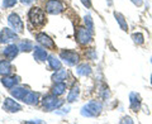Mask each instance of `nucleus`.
Here are the masks:
<instances>
[{
    "label": "nucleus",
    "mask_w": 152,
    "mask_h": 124,
    "mask_svg": "<svg viewBox=\"0 0 152 124\" xmlns=\"http://www.w3.org/2000/svg\"><path fill=\"white\" fill-rule=\"evenodd\" d=\"M103 110V103L98 100H91L81 108V115L86 118H95Z\"/></svg>",
    "instance_id": "1"
},
{
    "label": "nucleus",
    "mask_w": 152,
    "mask_h": 124,
    "mask_svg": "<svg viewBox=\"0 0 152 124\" xmlns=\"http://www.w3.org/2000/svg\"><path fill=\"white\" fill-rule=\"evenodd\" d=\"M28 19L34 27H42L46 23L45 12L38 7H33L28 13Z\"/></svg>",
    "instance_id": "2"
},
{
    "label": "nucleus",
    "mask_w": 152,
    "mask_h": 124,
    "mask_svg": "<svg viewBox=\"0 0 152 124\" xmlns=\"http://www.w3.org/2000/svg\"><path fill=\"white\" fill-rule=\"evenodd\" d=\"M42 104H43L45 110L52 112V110L58 109L60 106H62L64 105V100L57 99L56 95H48V96H46L43 100H42Z\"/></svg>",
    "instance_id": "3"
},
{
    "label": "nucleus",
    "mask_w": 152,
    "mask_h": 124,
    "mask_svg": "<svg viewBox=\"0 0 152 124\" xmlns=\"http://www.w3.org/2000/svg\"><path fill=\"white\" fill-rule=\"evenodd\" d=\"M65 10V4L61 0H47L46 1V12L52 15L61 14Z\"/></svg>",
    "instance_id": "4"
},
{
    "label": "nucleus",
    "mask_w": 152,
    "mask_h": 124,
    "mask_svg": "<svg viewBox=\"0 0 152 124\" xmlns=\"http://www.w3.org/2000/svg\"><path fill=\"white\" fill-rule=\"evenodd\" d=\"M76 39H77V42L80 44L86 46L93 39V33L90 31H88L86 27H85V28L80 27V28H77V32H76Z\"/></svg>",
    "instance_id": "5"
},
{
    "label": "nucleus",
    "mask_w": 152,
    "mask_h": 124,
    "mask_svg": "<svg viewBox=\"0 0 152 124\" xmlns=\"http://www.w3.org/2000/svg\"><path fill=\"white\" fill-rule=\"evenodd\" d=\"M8 23L9 26L12 27L13 31H15L17 33H23L24 32V24H23L20 17L15 13H12L8 17Z\"/></svg>",
    "instance_id": "6"
},
{
    "label": "nucleus",
    "mask_w": 152,
    "mask_h": 124,
    "mask_svg": "<svg viewBox=\"0 0 152 124\" xmlns=\"http://www.w3.org/2000/svg\"><path fill=\"white\" fill-rule=\"evenodd\" d=\"M60 58L67 66H75L80 61V57L75 51H62L60 53Z\"/></svg>",
    "instance_id": "7"
},
{
    "label": "nucleus",
    "mask_w": 152,
    "mask_h": 124,
    "mask_svg": "<svg viewBox=\"0 0 152 124\" xmlns=\"http://www.w3.org/2000/svg\"><path fill=\"white\" fill-rule=\"evenodd\" d=\"M18 38V33L13 29L9 28H4L0 32V44H5V43H10V42L15 41Z\"/></svg>",
    "instance_id": "8"
},
{
    "label": "nucleus",
    "mask_w": 152,
    "mask_h": 124,
    "mask_svg": "<svg viewBox=\"0 0 152 124\" xmlns=\"http://www.w3.org/2000/svg\"><path fill=\"white\" fill-rule=\"evenodd\" d=\"M36 39H37L38 43L42 44L43 47H46V48H50V50H55L56 48V44H55L53 39H52L50 36H47L46 33H38Z\"/></svg>",
    "instance_id": "9"
},
{
    "label": "nucleus",
    "mask_w": 152,
    "mask_h": 124,
    "mask_svg": "<svg viewBox=\"0 0 152 124\" xmlns=\"http://www.w3.org/2000/svg\"><path fill=\"white\" fill-rule=\"evenodd\" d=\"M3 109L8 113H18V112L22 110V106L19 105L15 100H13L10 98H7L3 103Z\"/></svg>",
    "instance_id": "10"
},
{
    "label": "nucleus",
    "mask_w": 152,
    "mask_h": 124,
    "mask_svg": "<svg viewBox=\"0 0 152 124\" xmlns=\"http://www.w3.org/2000/svg\"><path fill=\"white\" fill-rule=\"evenodd\" d=\"M18 53H19V46H17V44H8L3 51L4 57L8 58V60L15 58V57L18 56Z\"/></svg>",
    "instance_id": "11"
},
{
    "label": "nucleus",
    "mask_w": 152,
    "mask_h": 124,
    "mask_svg": "<svg viewBox=\"0 0 152 124\" xmlns=\"http://www.w3.org/2000/svg\"><path fill=\"white\" fill-rule=\"evenodd\" d=\"M28 91L29 90L26 89V88H22V86H14L12 90H10V94H12V96H14L17 100H24L26 98V95L28 94Z\"/></svg>",
    "instance_id": "12"
},
{
    "label": "nucleus",
    "mask_w": 152,
    "mask_h": 124,
    "mask_svg": "<svg viewBox=\"0 0 152 124\" xmlns=\"http://www.w3.org/2000/svg\"><path fill=\"white\" fill-rule=\"evenodd\" d=\"M1 84L4 85L5 88L8 89H13L14 86H17V85L19 84V77L18 76H4V77L1 79Z\"/></svg>",
    "instance_id": "13"
},
{
    "label": "nucleus",
    "mask_w": 152,
    "mask_h": 124,
    "mask_svg": "<svg viewBox=\"0 0 152 124\" xmlns=\"http://www.w3.org/2000/svg\"><path fill=\"white\" fill-rule=\"evenodd\" d=\"M129 103H131V109L133 112H138L141 108V96L137 93H131L129 95Z\"/></svg>",
    "instance_id": "14"
},
{
    "label": "nucleus",
    "mask_w": 152,
    "mask_h": 124,
    "mask_svg": "<svg viewBox=\"0 0 152 124\" xmlns=\"http://www.w3.org/2000/svg\"><path fill=\"white\" fill-rule=\"evenodd\" d=\"M12 70H13V67H12L10 60H1L0 61V75L1 76L10 75Z\"/></svg>",
    "instance_id": "15"
},
{
    "label": "nucleus",
    "mask_w": 152,
    "mask_h": 124,
    "mask_svg": "<svg viewBox=\"0 0 152 124\" xmlns=\"http://www.w3.org/2000/svg\"><path fill=\"white\" fill-rule=\"evenodd\" d=\"M23 101L28 104V105H36V104L39 101V94L34 93V91H28V94L26 95Z\"/></svg>",
    "instance_id": "16"
},
{
    "label": "nucleus",
    "mask_w": 152,
    "mask_h": 124,
    "mask_svg": "<svg viewBox=\"0 0 152 124\" xmlns=\"http://www.w3.org/2000/svg\"><path fill=\"white\" fill-rule=\"evenodd\" d=\"M33 56L39 62L46 61V58H48V55H47L46 50H43L42 47H34V48H33Z\"/></svg>",
    "instance_id": "17"
},
{
    "label": "nucleus",
    "mask_w": 152,
    "mask_h": 124,
    "mask_svg": "<svg viewBox=\"0 0 152 124\" xmlns=\"http://www.w3.org/2000/svg\"><path fill=\"white\" fill-rule=\"evenodd\" d=\"M67 76H69L67 71L60 69V70H57L53 75H52V80H53L55 82H65V80L67 79Z\"/></svg>",
    "instance_id": "18"
},
{
    "label": "nucleus",
    "mask_w": 152,
    "mask_h": 124,
    "mask_svg": "<svg viewBox=\"0 0 152 124\" xmlns=\"http://www.w3.org/2000/svg\"><path fill=\"white\" fill-rule=\"evenodd\" d=\"M76 74L79 76H89L91 74V67L89 63H81L76 67Z\"/></svg>",
    "instance_id": "19"
},
{
    "label": "nucleus",
    "mask_w": 152,
    "mask_h": 124,
    "mask_svg": "<svg viewBox=\"0 0 152 124\" xmlns=\"http://www.w3.org/2000/svg\"><path fill=\"white\" fill-rule=\"evenodd\" d=\"M79 93H80V89H79L77 85L72 86V88H71V90H70L69 95H67V101H69V103L76 101V100H77V98H79Z\"/></svg>",
    "instance_id": "20"
},
{
    "label": "nucleus",
    "mask_w": 152,
    "mask_h": 124,
    "mask_svg": "<svg viewBox=\"0 0 152 124\" xmlns=\"http://www.w3.org/2000/svg\"><path fill=\"white\" fill-rule=\"evenodd\" d=\"M66 90V84L65 82H56L53 85V88H52V94L56 95V96H60V95H62Z\"/></svg>",
    "instance_id": "21"
},
{
    "label": "nucleus",
    "mask_w": 152,
    "mask_h": 124,
    "mask_svg": "<svg viewBox=\"0 0 152 124\" xmlns=\"http://www.w3.org/2000/svg\"><path fill=\"white\" fill-rule=\"evenodd\" d=\"M114 17H115V19H117V22H118V24H119V27L122 28L124 32H127L128 31V24H127V20L124 19V17L122 15L121 13H114Z\"/></svg>",
    "instance_id": "22"
},
{
    "label": "nucleus",
    "mask_w": 152,
    "mask_h": 124,
    "mask_svg": "<svg viewBox=\"0 0 152 124\" xmlns=\"http://www.w3.org/2000/svg\"><path fill=\"white\" fill-rule=\"evenodd\" d=\"M48 65L52 70H60L61 69V61L58 58H56L55 56H48Z\"/></svg>",
    "instance_id": "23"
},
{
    "label": "nucleus",
    "mask_w": 152,
    "mask_h": 124,
    "mask_svg": "<svg viewBox=\"0 0 152 124\" xmlns=\"http://www.w3.org/2000/svg\"><path fill=\"white\" fill-rule=\"evenodd\" d=\"M33 48H34V47H33V43L31 41H22L20 43H19V50L23 52H29Z\"/></svg>",
    "instance_id": "24"
},
{
    "label": "nucleus",
    "mask_w": 152,
    "mask_h": 124,
    "mask_svg": "<svg viewBox=\"0 0 152 124\" xmlns=\"http://www.w3.org/2000/svg\"><path fill=\"white\" fill-rule=\"evenodd\" d=\"M84 22H85V26H86V29L90 31L91 33H94V22H93V19H91V17H90L89 14L88 15H85Z\"/></svg>",
    "instance_id": "25"
},
{
    "label": "nucleus",
    "mask_w": 152,
    "mask_h": 124,
    "mask_svg": "<svg viewBox=\"0 0 152 124\" xmlns=\"http://www.w3.org/2000/svg\"><path fill=\"white\" fill-rule=\"evenodd\" d=\"M132 39H133V42H134V43L142 44V43L145 42V37H143V34H142V33H133V34H132Z\"/></svg>",
    "instance_id": "26"
},
{
    "label": "nucleus",
    "mask_w": 152,
    "mask_h": 124,
    "mask_svg": "<svg viewBox=\"0 0 152 124\" xmlns=\"http://www.w3.org/2000/svg\"><path fill=\"white\" fill-rule=\"evenodd\" d=\"M18 0H3V7L4 8H12L17 4Z\"/></svg>",
    "instance_id": "27"
},
{
    "label": "nucleus",
    "mask_w": 152,
    "mask_h": 124,
    "mask_svg": "<svg viewBox=\"0 0 152 124\" xmlns=\"http://www.w3.org/2000/svg\"><path fill=\"white\" fill-rule=\"evenodd\" d=\"M86 56L89 57L90 60H96V53H95V50H94V48H90V50L88 51Z\"/></svg>",
    "instance_id": "28"
},
{
    "label": "nucleus",
    "mask_w": 152,
    "mask_h": 124,
    "mask_svg": "<svg viewBox=\"0 0 152 124\" xmlns=\"http://www.w3.org/2000/svg\"><path fill=\"white\" fill-rule=\"evenodd\" d=\"M81 3H83V5L86 7L88 9L91 8V1H90V0H81Z\"/></svg>",
    "instance_id": "29"
},
{
    "label": "nucleus",
    "mask_w": 152,
    "mask_h": 124,
    "mask_svg": "<svg viewBox=\"0 0 152 124\" xmlns=\"http://www.w3.org/2000/svg\"><path fill=\"white\" fill-rule=\"evenodd\" d=\"M131 1L134 4V5H137V7H141L142 3H143V0H131Z\"/></svg>",
    "instance_id": "30"
},
{
    "label": "nucleus",
    "mask_w": 152,
    "mask_h": 124,
    "mask_svg": "<svg viewBox=\"0 0 152 124\" xmlns=\"http://www.w3.org/2000/svg\"><path fill=\"white\" fill-rule=\"evenodd\" d=\"M20 1H22L23 4H26V5H28V4L33 3V1H34V0H20Z\"/></svg>",
    "instance_id": "31"
},
{
    "label": "nucleus",
    "mask_w": 152,
    "mask_h": 124,
    "mask_svg": "<svg viewBox=\"0 0 152 124\" xmlns=\"http://www.w3.org/2000/svg\"><path fill=\"white\" fill-rule=\"evenodd\" d=\"M124 122H128V123H132V120H131V118H124L123 120L121 122V123H124Z\"/></svg>",
    "instance_id": "32"
},
{
    "label": "nucleus",
    "mask_w": 152,
    "mask_h": 124,
    "mask_svg": "<svg viewBox=\"0 0 152 124\" xmlns=\"http://www.w3.org/2000/svg\"><path fill=\"white\" fill-rule=\"evenodd\" d=\"M151 84H152V75H151Z\"/></svg>",
    "instance_id": "33"
}]
</instances>
